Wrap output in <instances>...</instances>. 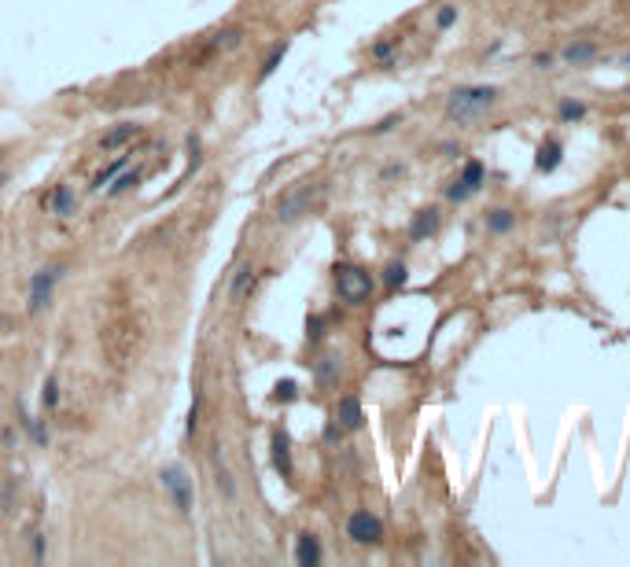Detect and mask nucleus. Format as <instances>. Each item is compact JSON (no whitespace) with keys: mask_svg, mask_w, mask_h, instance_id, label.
I'll return each instance as SVG.
<instances>
[{"mask_svg":"<svg viewBox=\"0 0 630 567\" xmlns=\"http://www.w3.org/2000/svg\"><path fill=\"white\" fill-rule=\"evenodd\" d=\"M494 100H498V92L490 85L454 89V92H450V100H446V115H450V122H457V125H476L494 107Z\"/></svg>","mask_w":630,"mask_h":567,"instance_id":"f257e3e1","label":"nucleus"},{"mask_svg":"<svg viewBox=\"0 0 630 567\" xmlns=\"http://www.w3.org/2000/svg\"><path fill=\"white\" fill-rule=\"evenodd\" d=\"M335 291L343 302H365L373 295V280H369V273L358 269V266H343L335 269Z\"/></svg>","mask_w":630,"mask_h":567,"instance_id":"f03ea898","label":"nucleus"},{"mask_svg":"<svg viewBox=\"0 0 630 567\" xmlns=\"http://www.w3.org/2000/svg\"><path fill=\"white\" fill-rule=\"evenodd\" d=\"M321 196H325V188H321V185H306V188L288 192V196L277 203V218H280V221H295V218H302Z\"/></svg>","mask_w":630,"mask_h":567,"instance_id":"7ed1b4c3","label":"nucleus"},{"mask_svg":"<svg viewBox=\"0 0 630 567\" xmlns=\"http://www.w3.org/2000/svg\"><path fill=\"white\" fill-rule=\"evenodd\" d=\"M163 486L170 490L177 512H192V479L181 464H166L163 468Z\"/></svg>","mask_w":630,"mask_h":567,"instance_id":"20e7f679","label":"nucleus"},{"mask_svg":"<svg viewBox=\"0 0 630 567\" xmlns=\"http://www.w3.org/2000/svg\"><path fill=\"white\" fill-rule=\"evenodd\" d=\"M59 266H44L41 273H34V280H30V310L34 313H41L48 302H52V287H56V280H59Z\"/></svg>","mask_w":630,"mask_h":567,"instance_id":"39448f33","label":"nucleus"},{"mask_svg":"<svg viewBox=\"0 0 630 567\" xmlns=\"http://www.w3.org/2000/svg\"><path fill=\"white\" fill-rule=\"evenodd\" d=\"M347 534H350L358 545H376V542L383 538V523L376 520L373 512H354L350 523H347Z\"/></svg>","mask_w":630,"mask_h":567,"instance_id":"423d86ee","label":"nucleus"},{"mask_svg":"<svg viewBox=\"0 0 630 567\" xmlns=\"http://www.w3.org/2000/svg\"><path fill=\"white\" fill-rule=\"evenodd\" d=\"M479 185H483V162L472 158V162H464V173L454 181V188H450L446 196L454 199V203H457V199H468L472 192H479Z\"/></svg>","mask_w":630,"mask_h":567,"instance_id":"0eeeda50","label":"nucleus"},{"mask_svg":"<svg viewBox=\"0 0 630 567\" xmlns=\"http://www.w3.org/2000/svg\"><path fill=\"white\" fill-rule=\"evenodd\" d=\"M435 229H439V210H435V206H428V210H420V214L413 218V225H409V236H413V239H424V236H431Z\"/></svg>","mask_w":630,"mask_h":567,"instance_id":"6e6552de","label":"nucleus"},{"mask_svg":"<svg viewBox=\"0 0 630 567\" xmlns=\"http://www.w3.org/2000/svg\"><path fill=\"white\" fill-rule=\"evenodd\" d=\"M560 155H564V148L557 140H545L542 148H538V158H535V166L542 170V173H553L557 166H560Z\"/></svg>","mask_w":630,"mask_h":567,"instance_id":"1a4fd4ad","label":"nucleus"},{"mask_svg":"<svg viewBox=\"0 0 630 567\" xmlns=\"http://www.w3.org/2000/svg\"><path fill=\"white\" fill-rule=\"evenodd\" d=\"M295 560H299L302 567H314V563L321 560V545H317V538H314V534H302V538H299Z\"/></svg>","mask_w":630,"mask_h":567,"instance_id":"9d476101","label":"nucleus"},{"mask_svg":"<svg viewBox=\"0 0 630 567\" xmlns=\"http://www.w3.org/2000/svg\"><path fill=\"white\" fill-rule=\"evenodd\" d=\"M335 416H339V424H343V428H362V405H358V398H343V401H339V409H335Z\"/></svg>","mask_w":630,"mask_h":567,"instance_id":"9b49d317","label":"nucleus"},{"mask_svg":"<svg viewBox=\"0 0 630 567\" xmlns=\"http://www.w3.org/2000/svg\"><path fill=\"white\" fill-rule=\"evenodd\" d=\"M273 464L280 468V475H292V461H288V435L284 431L273 435Z\"/></svg>","mask_w":630,"mask_h":567,"instance_id":"f8f14e48","label":"nucleus"},{"mask_svg":"<svg viewBox=\"0 0 630 567\" xmlns=\"http://www.w3.org/2000/svg\"><path fill=\"white\" fill-rule=\"evenodd\" d=\"M597 56V44H590V41H579V44H568L564 48V59L568 63H575V67H583V63H590Z\"/></svg>","mask_w":630,"mask_h":567,"instance_id":"ddd939ff","label":"nucleus"},{"mask_svg":"<svg viewBox=\"0 0 630 567\" xmlns=\"http://www.w3.org/2000/svg\"><path fill=\"white\" fill-rule=\"evenodd\" d=\"M254 277L258 273L251 269V266H244V269H236V277H233V284H229V291H233V299H244L247 291H251V284H254Z\"/></svg>","mask_w":630,"mask_h":567,"instance_id":"4468645a","label":"nucleus"},{"mask_svg":"<svg viewBox=\"0 0 630 567\" xmlns=\"http://www.w3.org/2000/svg\"><path fill=\"white\" fill-rule=\"evenodd\" d=\"M137 133H140V125L129 122V125H122V129H111V133H107L100 144H104V148H122V144H125V140H133Z\"/></svg>","mask_w":630,"mask_h":567,"instance_id":"2eb2a0df","label":"nucleus"},{"mask_svg":"<svg viewBox=\"0 0 630 567\" xmlns=\"http://www.w3.org/2000/svg\"><path fill=\"white\" fill-rule=\"evenodd\" d=\"M512 225H516L512 210H490V218H487V229H490V232H509Z\"/></svg>","mask_w":630,"mask_h":567,"instance_id":"dca6fc26","label":"nucleus"},{"mask_svg":"<svg viewBox=\"0 0 630 567\" xmlns=\"http://www.w3.org/2000/svg\"><path fill=\"white\" fill-rule=\"evenodd\" d=\"M52 210H56V214H70V210H74V192H70L67 185H59V188H56V196H52Z\"/></svg>","mask_w":630,"mask_h":567,"instance_id":"f3484780","label":"nucleus"},{"mask_svg":"<svg viewBox=\"0 0 630 567\" xmlns=\"http://www.w3.org/2000/svg\"><path fill=\"white\" fill-rule=\"evenodd\" d=\"M240 37H244L240 30H221V34L206 44V52H221V48H233V44H240Z\"/></svg>","mask_w":630,"mask_h":567,"instance_id":"a211bd4d","label":"nucleus"},{"mask_svg":"<svg viewBox=\"0 0 630 567\" xmlns=\"http://www.w3.org/2000/svg\"><path fill=\"white\" fill-rule=\"evenodd\" d=\"M284 56H288V44H277V48H273V56H269V59L262 63V74H258V77H262V81H266V77H269L273 70H277V67H280V59H284Z\"/></svg>","mask_w":630,"mask_h":567,"instance_id":"6ab92c4d","label":"nucleus"},{"mask_svg":"<svg viewBox=\"0 0 630 567\" xmlns=\"http://www.w3.org/2000/svg\"><path fill=\"white\" fill-rule=\"evenodd\" d=\"M125 166H129V155H122L118 162H111V166H107V170H104L100 177H96V185H92V188H104V185L111 181V177H118V173H122Z\"/></svg>","mask_w":630,"mask_h":567,"instance_id":"aec40b11","label":"nucleus"},{"mask_svg":"<svg viewBox=\"0 0 630 567\" xmlns=\"http://www.w3.org/2000/svg\"><path fill=\"white\" fill-rule=\"evenodd\" d=\"M273 398H277V401H295L299 398V383L295 380H280L277 391H273Z\"/></svg>","mask_w":630,"mask_h":567,"instance_id":"412c9836","label":"nucleus"},{"mask_svg":"<svg viewBox=\"0 0 630 567\" xmlns=\"http://www.w3.org/2000/svg\"><path fill=\"white\" fill-rule=\"evenodd\" d=\"M383 280H387V287H402V284H406V266L391 262V266H387V273H383Z\"/></svg>","mask_w":630,"mask_h":567,"instance_id":"4be33fe9","label":"nucleus"},{"mask_svg":"<svg viewBox=\"0 0 630 567\" xmlns=\"http://www.w3.org/2000/svg\"><path fill=\"white\" fill-rule=\"evenodd\" d=\"M214 468H218V486H221V494L233 501V482H229V472H225V461H221V453H214Z\"/></svg>","mask_w":630,"mask_h":567,"instance_id":"5701e85b","label":"nucleus"},{"mask_svg":"<svg viewBox=\"0 0 630 567\" xmlns=\"http://www.w3.org/2000/svg\"><path fill=\"white\" fill-rule=\"evenodd\" d=\"M583 115H586L583 104H575V100H564V104H560V118L572 122V118H583Z\"/></svg>","mask_w":630,"mask_h":567,"instance_id":"b1692460","label":"nucleus"},{"mask_svg":"<svg viewBox=\"0 0 630 567\" xmlns=\"http://www.w3.org/2000/svg\"><path fill=\"white\" fill-rule=\"evenodd\" d=\"M26 431L34 435V442H37V446L48 442V435H44V424H41V420H26Z\"/></svg>","mask_w":630,"mask_h":567,"instance_id":"393cba45","label":"nucleus"},{"mask_svg":"<svg viewBox=\"0 0 630 567\" xmlns=\"http://www.w3.org/2000/svg\"><path fill=\"white\" fill-rule=\"evenodd\" d=\"M435 23H439V30L454 26V23H457V8H443V11H439V19H435Z\"/></svg>","mask_w":630,"mask_h":567,"instance_id":"a878e982","label":"nucleus"},{"mask_svg":"<svg viewBox=\"0 0 630 567\" xmlns=\"http://www.w3.org/2000/svg\"><path fill=\"white\" fill-rule=\"evenodd\" d=\"M44 405L56 409V380H48V387H44Z\"/></svg>","mask_w":630,"mask_h":567,"instance_id":"bb28decb","label":"nucleus"},{"mask_svg":"<svg viewBox=\"0 0 630 567\" xmlns=\"http://www.w3.org/2000/svg\"><path fill=\"white\" fill-rule=\"evenodd\" d=\"M133 185H137V173H125V177H118L115 192H125V188H133Z\"/></svg>","mask_w":630,"mask_h":567,"instance_id":"cd10ccee","label":"nucleus"},{"mask_svg":"<svg viewBox=\"0 0 630 567\" xmlns=\"http://www.w3.org/2000/svg\"><path fill=\"white\" fill-rule=\"evenodd\" d=\"M535 67H538V70H549V67H553V56H549V52H545V56H535Z\"/></svg>","mask_w":630,"mask_h":567,"instance_id":"c85d7f7f","label":"nucleus"},{"mask_svg":"<svg viewBox=\"0 0 630 567\" xmlns=\"http://www.w3.org/2000/svg\"><path fill=\"white\" fill-rule=\"evenodd\" d=\"M376 59H391V44H376Z\"/></svg>","mask_w":630,"mask_h":567,"instance_id":"c756f323","label":"nucleus"},{"mask_svg":"<svg viewBox=\"0 0 630 567\" xmlns=\"http://www.w3.org/2000/svg\"><path fill=\"white\" fill-rule=\"evenodd\" d=\"M0 185H4V170H0Z\"/></svg>","mask_w":630,"mask_h":567,"instance_id":"7c9ffc66","label":"nucleus"}]
</instances>
